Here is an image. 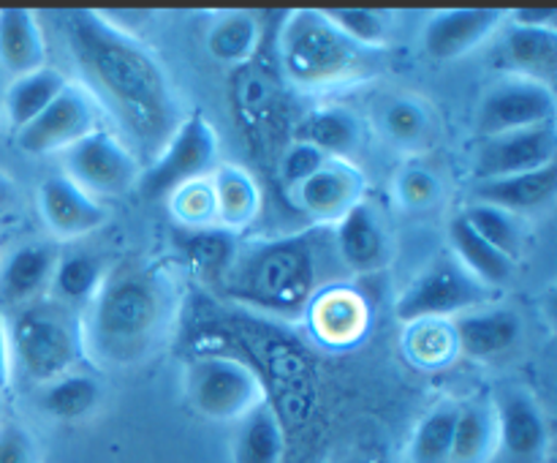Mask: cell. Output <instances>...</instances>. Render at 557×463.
<instances>
[{
  "label": "cell",
  "mask_w": 557,
  "mask_h": 463,
  "mask_svg": "<svg viewBox=\"0 0 557 463\" xmlns=\"http://www.w3.org/2000/svg\"><path fill=\"white\" fill-rule=\"evenodd\" d=\"M221 163V139L205 114H185L158 156L141 169L139 191L150 202H166L177 188L207 180Z\"/></svg>",
  "instance_id": "obj_7"
},
{
  "label": "cell",
  "mask_w": 557,
  "mask_h": 463,
  "mask_svg": "<svg viewBox=\"0 0 557 463\" xmlns=\"http://www.w3.org/2000/svg\"><path fill=\"white\" fill-rule=\"evenodd\" d=\"M490 398L498 425L493 463H547L553 434L539 398L515 381L498 387Z\"/></svg>",
  "instance_id": "obj_12"
},
{
  "label": "cell",
  "mask_w": 557,
  "mask_h": 463,
  "mask_svg": "<svg viewBox=\"0 0 557 463\" xmlns=\"http://www.w3.org/2000/svg\"><path fill=\"white\" fill-rule=\"evenodd\" d=\"M337 25V31L346 33L357 47L368 49V52H381L392 44V25L395 16L392 11H375V9H324Z\"/></svg>",
  "instance_id": "obj_37"
},
{
  "label": "cell",
  "mask_w": 557,
  "mask_h": 463,
  "mask_svg": "<svg viewBox=\"0 0 557 463\" xmlns=\"http://www.w3.org/2000/svg\"><path fill=\"white\" fill-rule=\"evenodd\" d=\"M14 376L41 387L69 370L79 368L82 352L79 314L58 300L41 297L5 314Z\"/></svg>",
  "instance_id": "obj_5"
},
{
  "label": "cell",
  "mask_w": 557,
  "mask_h": 463,
  "mask_svg": "<svg viewBox=\"0 0 557 463\" xmlns=\"http://www.w3.org/2000/svg\"><path fill=\"white\" fill-rule=\"evenodd\" d=\"M392 194L403 210L428 212L444 202L446 188L435 169H430L428 163L408 161L397 169L395 180H392Z\"/></svg>",
  "instance_id": "obj_36"
},
{
  "label": "cell",
  "mask_w": 557,
  "mask_h": 463,
  "mask_svg": "<svg viewBox=\"0 0 557 463\" xmlns=\"http://www.w3.org/2000/svg\"><path fill=\"white\" fill-rule=\"evenodd\" d=\"M14 381V365H11L9 346V327H5V314L0 310V392H5Z\"/></svg>",
  "instance_id": "obj_44"
},
{
  "label": "cell",
  "mask_w": 557,
  "mask_h": 463,
  "mask_svg": "<svg viewBox=\"0 0 557 463\" xmlns=\"http://www.w3.org/2000/svg\"><path fill=\"white\" fill-rule=\"evenodd\" d=\"M460 216L471 223L473 232L482 234L493 248H498L509 259L517 261V256L522 254V245H525L522 218L511 216V212L500 210V207L484 205V202H468L460 210Z\"/></svg>",
  "instance_id": "obj_35"
},
{
  "label": "cell",
  "mask_w": 557,
  "mask_h": 463,
  "mask_svg": "<svg viewBox=\"0 0 557 463\" xmlns=\"http://www.w3.org/2000/svg\"><path fill=\"white\" fill-rule=\"evenodd\" d=\"M180 316V287L172 265L128 256L109 265L96 297L79 314L82 352L101 370L147 363L172 338Z\"/></svg>",
  "instance_id": "obj_2"
},
{
  "label": "cell",
  "mask_w": 557,
  "mask_h": 463,
  "mask_svg": "<svg viewBox=\"0 0 557 463\" xmlns=\"http://www.w3.org/2000/svg\"><path fill=\"white\" fill-rule=\"evenodd\" d=\"M185 398L190 409L212 423H239L267 401L261 376L250 365L223 354H205L185 368Z\"/></svg>",
  "instance_id": "obj_8"
},
{
  "label": "cell",
  "mask_w": 557,
  "mask_h": 463,
  "mask_svg": "<svg viewBox=\"0 0 557 463\" xmlns=\"http://www.w3.org/2000/svg\"><path fill=\"white\" fill-rule=\"evenodd\" d=\"M60 172L98 202L131 194L145 169L141 158L112 129H98L60 153Z\"/></svg>",
  "instance_id": "obj_9"
},
{
  "label": "cell",
  "mask_w": 557,
  "mask_h": 463,
  "mask_svg": "<svg viewBox=\"0 0 557 463\" xmlns=\"http://www.w3.org/2000/svg\"><path fill=\"white\" fill-rule=\"evenodd\" d=\"M332 251L343 272L375 276L395 259V240L384 210L364 196L330 227Z\"/></svg>",
  "instance_id": "obj_13"
},
{
  "label": "cell",
  "mask_w": 557,
  "mask_h": 463,
  "mask_svg": "<svg viewBox=\"0 0 557 463\" xmlns=\"http://www.w3.org/2000/svg\"><path fill=\"white\" fill-rule=\"evenodd\" d=\"M493 294L457 261L449 248L430 256L395 300V316L403 325L428 319H457L466 310L493 303Z\"/></svg>",
  "instance_id": "obj_6"
},
{
  "label": "cell",
  "mask_w": 557,
  "mask_h": 463,
  "mask_svg": "<svg viewBox=\"0 0 557 463\" xmlns=\"http://www.w3.org/2000/svg\"><path fill=\"white\" fill-rule=\"evenodd\" d=\"M101 120L103 112L90 93L71 80L36 120L14 131V142L27 156H60L87 134L103 129Z\"/></svg>",
  "instance_id": "obj_11"
},
{
  "label": "cell",
  "mask_w": 557,
  "mask_h": 463,
  "mask_svg": "<svg viewBox=\"0 0 557 463\" xmlns=\"http://www.w3.org/2000/svg\"><path fill=\"white\" fill-rule=\"evenodd\" d=\"M330 227H310L305 232L277 234L237 243L221 283L237 303L267 314L297 319L308 310L315 294L335 283Z\"/></svg>",
  "instance_id": "obj_3"
},
{
  "label": "cell",
  "mask_w": 557,
  "mask_h": 463,
  "mask_svg": "<svg viewBox=\"0 0 557 463\" xmlns=\"http://www.w3.org/2000/svg\"><path fill=\"white\" fill-rule=\"evenodd\" d=\"M498 58L506 74L531 76L553 85L557 69V27H500Z\"/></svg>",
  "instance_id": "obj_23"
},
{
  "label": "cell",
  "mask_w": 557,
  "mask_h": 463,
  "mask_svg": "<svg viewBox=\"0 0 557 463\" xmlns=\"http://www.w3.org/2000/svg\"><path fill=\"white\" fill-rule=\"evenodd\" d=\"M460 414L457 398H441L424 412L408 441V463H451L455 425Z\"/></svg>",
  "instance_id": "obj_34"
},
{
  "label": "cell",
  "mask_w": 557,
  "mask_h": 463,
  "mask_svg": "<svg viewBox=\"0 0 557 463\" xmlns=\"http://www.w3.org/2000/svg\"><path fill=\"white\" fill-rule=\"evenodd\" d=\"M54 20L76 85L85 87L98 109L117 123L125 145L152 161L185 120L183 101L163 60L103 11H58Z\"/></svg>",
  "instance_id": "obj_1"
},
{
  "label": "cell",
  "mask_w": 557,
  "mask_h": 463,
  "mask_svg": "<svg viewBox=\"0 0 557 463\" xmlns=\"http://www.w3.org/2000/svg\"><path fill=\"white\" fill-rule=\"evenodd\" d=\"M294 139L308 142L335 161H354L364 147V120L343 103H326L305 114L294 129Z\"/></svg>",
  "instance_id": "obj_22"
},
{
  "label": "cell",
  "mask_w": 557,
  "mask_h": 463,
  "mask_svg": "<svg viewBox=\"0 0 557 463\" xmlns=\"http://www.w3.org/2000/svg\"><path fill=\"white\" fill-rule=\"evenodd\" d=\"M33 403L44 417L54 419V423H82L101 409L103 385L90 370L74 368L36 387Z\"/></svg>",
  "instance_id": "obj_27"
},
{
  "label": "cell",
  "mask_w": 557,
  "mask_h": 463,
  "mask_svg": "<svg viewBox=\"0 0 557 463\" xmlns=\"http://www.w3.org/2000/svg\"><path fill=\"white\" fill-rule=\"evenodd\" d=\"M557 118V96L549 82L504 74L484 87L476 103V131L482 136L533 129Z\"/></svg>",
  "instance_id": "obj_10"
},
{
  "label": "cell",
  "mask_w": 557,
  "mask_h": 463,
  "mask_svg": "<svg viewBox=\"0 0 557 463\" xmlns=\"http://www.w3.org/2000/svg\"><path fill=\"white\" fill-rule=\"evenodd\" d=\"M506 22L522 27H557V9H517L506 11Z\"/></svg>",
  "instance_id": "obj_42"
},
{
  "label": "cell",
  "mask_w": 557,
  "mask_h": 463,
  "mask_svg": "<svg viewBox=\"0 0 557 463\" xmlns=\"http://www.w3.org/2000/svg\"><path fill=\"white\" fill-rule=\"evenodd\" d=\"M36 210L49 240L74 243L109 223V207L71 183L63 172L44 178L36 188Z\"/></svg>",
  "instance_id": "obj_14"
},
{
  "label": "cell",
  "mask_w": 557,
  "mask_h": 463,
  "mask_svg": "<svg viewBox=\"0 0 557 463\" xmlns=\"http://www.w3.org/2000/svg\"><path fill=\"white\" fill-rule=\"evenodd\" d=\"M406 327V352L413 363L424 365V368H441V365L457 357V341L455 330H451V321L428 319L413 321V325Z\"/></svg>",
  "instance_id": "obj_38"
},
{
  "label": "cell",
  "mask_w": 557,
  "mask_h": 463,
  "mask_svg": "<svg viewBox=\"0 0 557 463\" xmlns=\"http://www.w3.org/2000/svg\"><path fill=\"white\" fill-rule=\"evenodd\" d=\"M557 158V123L533 125V129L506 131V134L484 136L473 156L476 180L509 178V174L536 172L549 167Z\"/></svg>",
  "instance_id": "obj_15"
},
{
  "label": "cell",
  "mask_w": 557,
  "mask_h": 463,
  "mask_svg": "<svg viewBox=\"0 0 557 463\" xmlns=\"http://www.w3.org/2000/svg\"><path fill=\"white\" fill-rule=\"evenodd\" d=\"M234 425H237L232 444L234 463H283V458H286V428H283L281 414L272 406L270 398Z\"/></svg>",
  "instance_id": "obj_29"
},
{
  "label": "cell",
  "mask_w": 557,
  "mask_h": 463,
  "mask_svg": "<svg viewBox=\"0 0 557 463\" xmlns=\"http://www.w3.org/2000/svg\"><path fill=\"white\" fill-rule=\"evenodd\" d=\"M22 196H20V185L16 180L0 167V218H11L20 212Z\"/></svg>",
  "instance_id": "obj_43"
},
{
  "label": "cell",
  "mask_w": 557,
  "mask_h": 463,
  "mask_svg": "<svg viewBox=\"0 0 557 463\" xmlns=\"http://www.w3.org/2000/svg\"><path fill=\"white\" fill-rule=\"evenodd\" d=\"M504 25L506 11L500 9L433 11L422 27V49L430 60L451 63L476 52Z\"/></svg>",
  "instance_id": "obj_17"
},
{
  "label": "cell",
  "mask_w": 557,
  "mask_h": 463,
  "mask_svg": "<svg viewBox=\"0 0 557 463\" xmlns=\"http://www.w3.org/2000/svg\"><path fill=\"white\" fill-rule=\"evenodd\" d=\"M0 463H44V450L30 425L16 417L0 419Z\"/></svg>",
  "instance_id": "obj_40"
},
{
  "label": "cell",
  "mask_w": 557,
  "mask_h": 463,
  "mask_svg": "<svg viewBox=\"0 0 557 463\" xmlns=\"http://www.w3.org/2000/svg\"><path fill=\"white\" fill-rule=\"evenodd\" d=\"M373 54L357 47L324 11H288L277 36L281 71L299 90H326L359 80L373 69Z\"/></svg>",
  "instance_id": "obj_4"
},
{
  "label": "cell",
  "mask_w": 557,
  "mask_h": 463,
  "mask_svg": "<svg viewBox=\"0 0 557 463\" xmlns=\"http://www.w3.org/2000/svg\"><path fill=\"white\" fill-rule=\"evenodd\" d=\"M169 210L183 229H210L215 223V202H212L210 180L183 185L166 199Z\"/></svg>",
  "instance_id": "obj_39"
},
{
  "label": "cell",
  "mask_w": 557,
  "mask_h": 463,
  "mask_svg": "<svg viewBox=\"0 0 557 463\" xmlns=\"http://www.w3.org/2000/svg\"><path fill=\"white\" fill-rule=\"evenodd\" d=\"M457 354L468 360H498L509 354L525 336L522 316L509 305L484 303L451 319Z\"/></svg>",
  "instance_id": "obj_20"
},
{
  "label": "cell",
  "mask_w": 557,
  "mask_h": 463,
  "mask_svg": "<svg viewBox=\"0 0 557 463\" xmlns=\"http://www.w3.org/2000/svg\"><path fill=\"white\" fill-rule=\"evenodd\" d=\"M305 314L310 316L315 338L332 343V346H346V343L359 341L370 321L364 300L351 289L337 287V283L321 289Z\"/></svg>",
  "instance_id": "obj_24"
},
{
  "label": "cell",
  "mask_w": 557,
  "mask_h": 463,
  "mask_svg": "<svg viewBox=\"0 0 557 463\" xmlns=\"http://www.w3.org/2000/svg\"><path fill=\"white\" fill-rule=\"evenodd\" d=\"M5 417V409H3V392H0V419Z\"/></svg>",
  "instance_id": "obj_45"
},
{
  "label": "cell",
  "mask_w": 557,
  "mask_h": 463,
  "mask_svg": "<svg viewBox=\"0 0 557 463\" xmlns=\"http://www.w3.org/2000/svg\"><path fill=\"white\" fill-rule=\"evenodd\" d=\"M107 270V261L92 254V251H60L52 287H49V297L82 314L87 303L96 297Z\"/></svg>",
  "instance_id": "obj_33"
},
{
  "label": "cell",
  "mask_w": 557,
  "mask_h": 463,
  "mask_svg": "<svg viewBox=\"0 0 557 463\" xmlns=\"http://www.w3.org/2000/svg\"><path fill=\"white\" fill-rule=\"evenodd\" d=\"M446 248L457 256L462 267L476 278L479 283L490 289V292H498V289H509L517 278V261L509 259L506 254H500L498 248L487 243L482 234L473 232L471 223L455 212L446 227Z\"/></svg>",
  "instance_id": "obj_26"
},
{
  "label": "cell",
  "mask_w": 557,
  "mask_h": 463,
  "mask_svg": "<svg viewBox=\"0 0 557 463\" xmlns=\"http://www.w3.org/2000/svg\"><path fill=\"white\" fill-rule=\"evenodd\" d=\"M330 158L324 156L321 150H315L313 145L308 142H297L292 139V145L283 150L281 163H277V174H281V183L286 191L299 188L305 180L313 178Z\"/></svg>",
  "instance_id": "obj_41"
},
{
  "label": "cell",
  "mask_w": 557,
  "mask_h": 463,
  "mask_svg": "<svg viewBox=\"0 0 557 463\" xmlns=\"http://www.w3.org/2000/svg\"><path fill=\"white\" fill-rule=\"evenodd\" d=\"M292 196L294 205L313 218L315 227H332L368 196V178L354 161L330 158L313 178L294 188Z\"/></svg>",
  "instance_id": "obj_19"
},
{
  "label": "cell",
  "mask_w": 557,
  "mask_h": 463,
  "mask_svg": "<svg viewBox=\"0 0 557 463\" xmlns=\"http://www.w3.org/2000/svg\"><path fill=\"white\" fill-rule=\"evenodd\" d=\"M207 180L215 202L218 229L237 234L253 227L261 212V188L253 174L239 163L221 161Z\"/></svg>",
  "instance_id": "obj_25"
},
{
  "label": "cell",
  "mask_w": 557,
  "mask_h": 463,
  "mask_svg": "<svg viewBox=\"0 0 557 463\" xmlns=\"http://www.w3.org/2000/svg\"><path fill=\"white\" fill-rule=\"evenodd\" d=\"M264 22L253 11H223L207 27V52L223 65H245L259 52Z\"/></svg>",
  "instance_id": "obj_32"
},
{
  "label": "cell",
  "mask_w": 557,
  "mask_h": 463,
  "mask_svg": "<svg viewBox=\"0 0 557 463\" xmlns=\"http://www.w3.org/2000/svg\"><path fill=\"white\" fill-rule=\"evenodd\" d=\"M0 123H3V96H0Z\"/></svg>",
  "instance_id": "obj_46"
},
{
  "label": "cell",
  "mask_w": 557,
  "mask_h": 463,
  "mask_svg": "<svg viewBox=\"0 0 557 463\" xmlns=\"http://www.w3.org/2000/svg\"><path fill=\"white\" fill-rule=\"evenodd\" d=\"M47 58V36L38 16L27 9H0V69L14 80L49 65Z\"/></svg>",
  "instance_id": "obj_28"
},
{
  "label": "cell",
  "mask_w": 557,
  "mask_h": 463,
  "mask_svg": "<svg viewBox=\"0 0 557 463\" xmlns=\"http://www.w3.org/2000/svg\"><path fill=\"white\" fill-rule=\"evenodd\" d=\"M557 194V163L536 169V172L509 174V178L476 180L471 188V202L500 207L511 216L522 218L531 212L547 210Z\"/></svg>",
  "instance_id": "obj_21"
},
{
  "label": "cell",
  "mask_w": 557,
  "mask_h": 463,
  "mask_svg": "<svg viewBox=\"0 0 557 463\" xmlns=\"http://www.w3.org/2000/svg\"><path fill=\"white\" fill-rule=\"evenodd\" d=\"M69 82V76L54 65H44L30 74L14 76L11 85L0 93L3 96V120L11 125V131H20L22 125L36 120Z\"/></svg>",
  "instance_id": "obj_31"
},
{
  "label": "cell",
  "mask_w": 557,
  "mask_h": 463,
  "mask_svg": "<svg viewBox=\"0 0 557 463\" xmlns=\"http://www.w3.org/2000/svg\"><path fill=\"white\" fill-rule=\"evenodd\" d=\"M373 125L381 139L403 156H422L435 147L441 118L433 103L413 93H386L373 107Z\"/></svg>",
  "instance_id": "obj_18"
},
{
  "label": "cell",
  "mask_w": 557,
  "mask_h": 463,
  "mask_svg": "<svg viewBox=\"0 0 557 463\" xmlns=\"http://www.w3.org/2000/svg\"><path fill=\"white\" fill-rule=\"evenodd\" d=\"M495 441H498V425H495L493 398L473 395L460 401L451 463H493Z\"/></svg>",
  "instance_id": "obj_30"
},
{
  "label": "cell",
  "mask_w": 557,
  "mask_h": 463,
  "mask_svg": "<svg viewBox=\"0 0 557 463\" xmlns=\"http://www.w3.org/2000/svg\"><path fill=\"white\" fill-rule=\"evenodd\" d=\"M58 259L60 245L49 237H30L11 245L0 256V310L9 314L49 297Z\"/></svg>",
  "instance_id": "obj_16"
}]
</instances>
